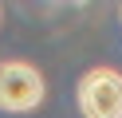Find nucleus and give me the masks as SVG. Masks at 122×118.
Here are the masks:
<instances>
[{"mask_svg":"<svg viewBox=\"0 0 122 118\" xmlns=\"http://www.w3.org/2000/svg\"><path fill=\"white\" fill-rule=\"evenodd\" d=\"M118 20H122V8H118Z\"/></svg>","mask_w":122,"mask_h":118,"instance_id":"7ed1b4c3","label":"nucleus"},{"mask_svg":"<svg viewBox=\"0 0 122 118\" xmlns=\"http://www.w3.org/2000/svg\"><path fill=\"white\" fill-rule=\"evenodd\" d=\"M43 94H47V83H43V75L32 63H20V59L0 63V110L32 114L43 102Z\"/></svg>","mask_w":122,"mask_h":118,"instance_id":"f03ea898","label":"nucleus"},{"mask_svg":"<svg viewBox=\"0 0 122 118\" xmlns=\"http://www.w3.org/2000/svg\"><path fill=\"white\" fill-rule=\"evenodd\" d=\"M79 114L83 118H122V71L91 67L79 79Z\"/></svg>","mask_w":122,"mask_h":118,"instance_id":"f257e3e1","label":"nucleus"}]
</instances>
